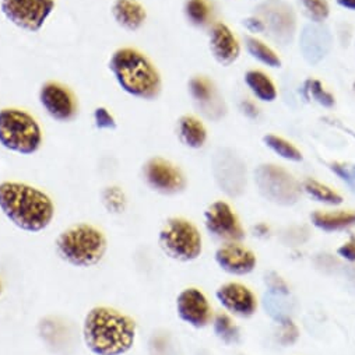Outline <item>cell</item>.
Listing matches in <instances>:
<instances>
[{
    "mask_svg": "<svg viewBox=\"0 0 355 355\" xmlns=\"http://www.w3.org/2000/svg\"><path fill=\"white\" fill-rule=\"evenodd\" d=\"M81 334L93 355H125L136 343L137 323L115 308L94 306L84 316Z\"/></svg>",
    "mask_w": 355,
    "mask_h": 355,
    "instance_id": "cell-1",
    "label": "cell"
},
{
    "mask_svg": "<svg viewBox=\"0 0 355 355\" xmlns=\"http://www.w3.org/2000/svg\"><path fill=\"white\" fill-rule=\"evenodd\" d=\"M0 211L19 230L38 234L52 224L55 205L35 187L6 181L0 184Z\"/></svg>",
    "mask_w": 355,
    "mask_h": 355,
    "instance_id": "cell-2",
    "label": "cell"
},
{
    "mask_svg": "<svg viewBox=\"0 0 355 355\" xmlns=\"http://www.w3.org/2000/svg\"><path fill=\"white\" fill-rule=\"evenodd\" d=\"M118 85L128 96L153 101L161 93V77L147 56L133 48L116 49L108 63Z\"/></svg>",
    "mask_w": 355,
    "mask_h": 355,
    "instance_id": "cell-3",
    "label": "cell"
},
{
    "mask_svg": "<svg viewBox=\"0 0 355 355\" xmlns=\"http://www.w3.org/2000/svg\"><path fill=\"white\" fill-rule=\"evenodd\" d=\"M58 256L77 269H90L107 254L108 239L105 234L88 223H78L63 230L56 241Z\"/></svg>",
    "mask_w": 355,
    "mask_h": 355,
    "instance_id": "cell-4",
    "label": "cell"
},
{
    "mask_svg": "<svg viewBox=\"0 0 355 355\" xmlns=\"http://www.w3.org/2000/svg\"><path fill=\"white\" fill-rule=\"evenodd\" d=\"M44 141L42 129L28 112L17 108L0 110V146L20 155H33Z\"/></svg>",
    "mask_w": 355,
    "mask_h": 355,
    "instance_id": "cell-5",
    "label": "cell"
},
{
    "mask_svg": "<svg viewBox=\"0 0 355 355\" xmlns=\"http://www.w3.org/2000/svg\"><path fill=\"white\" fill-rule=\"evenodd\" d=\"M161 250L176 261H193L203 250V239L198 227L185 218H169L158 234Z\"/></svg>",
    "mask_w": 355,
    "mask_h": 355,
    "instance_id": "cell-6",
    "label": "cell"
},
{
    "mask_svg": "<svg viewBox=\"0 0 355 355\" xmlns=\"http://www.w3.org/2000/svg\"><path fill=\"white\" fill-rule=\"evenodd\" d=\"M254 182L264 199L279 206H293L301 198V187L295 178L275 164L259 165L254 171Z\"/></svg>",
    "mask_w": 355,
    "mask_h": 355,
    "instance_id": "cell-7",
    "label": "cell"
},
{
    "mask_svg": "<svg viewBox=\"0 0 355 355\" xmlns=\"http://www.w3.org/2000/svg\"><path fill=\"white\" fill-rule=\"evenodd\" d=\"M55 0H0V13L20 30L38 33L55 10Z\"/></svg>",
    "mask_w": 355,
    "mask_h": 355,
    "instance_id": "cell-8",
    "label": "cell"
},
{
    "mask_svg": "<svg viewBox=\"0 0 355 355\" xmlns=\"http://www.w3.org/2000/svg\"><path fill=\"white\" fill-rule=\"evenodd\" d=\"M264 31L279 45H290L297 33V17L293 8L283 0H266L254 9Z\"/></svg>",
    "mask_w": 355,
    "mask_h": 355,
    "instance_id": "cell-9",
    "label": "cell"
},
{
    "mask_svg": "<svg viewBox=\"0 0 355 355\" xmlns=\"http://www.w3.org/2000/svg\"><path fill=\"white\" fill-rule=\"evenodd\" d=\"M213 173L220 189L230 198H238L246 188V168L235 151L220 148L213 158Z\"/></svg>",
    "mask_w": 355,
    "mask_h": 355,
    "instance_id": "cell-10",
    "label": "cell"
},
{
    "mask_svg": "<svg viewBox=\"0 0 355 355\" xmlns=\"http://www.w3.org/2000/svg\"><path fill=\"white\" fill-rule=\"evenodd\" d=\"M143 176L148 188L161 195L181 193L187 187L185 176L180 168L161 157H154L144 164Z\"/></svg>",
    "mask_w": 355,
    "mask_h": 355,
    "instance_id": "cell-11",
    "label": "cell"
},
{
    "mask_svg": "<svg viewBox=\"0 0 355 355\" xmlns=\"http://www.w3.org/2000/svg\"><path fill=\"white\" fill-rule=\"evenodd\" d=\"M40 104L48 116L60 123H69L77 116V101L67 87L56 81L45 83L40 90Z\"/></svg>",
    "mask_w": 355,
    "mask_h": 355,
    "instance_id": "cell-12",
    "label": "cell"
},
{
    "mask_svg": "<svg viewBox=\"0 0 355 355\" xmlns=\"http://www.w3.org/2000/svg\"><path fill=\"white\" fill-rule=\"evenodd\" d=\"M205 224L209 234L220 239L235 242L245 236L238 217L225 202H214L205 211Z\"/></svg>",
    "mask_w": 355,
    "mask_h": 355,
    "instance_id": "cell-13",
    "label": "cell"
},
{
    "mask_svg": "<svg viewBox=\"0 0 355 355\" xmlns=\"http://www.w3.org/2000/svg\"><path fill=\"white\" fill-rule=\"evenodd\" d=\"M176 313L195 329L206 327L211 320V306L199 288H185L176 298Z\"/></svg>",
    "mask_w": 355,
    "mask_h": 355,
    "instance_id": "cell-14",
    "label": "cell"
},
{
    "mask_svg": "<svg viewBox=\"0 0 355 355\" xmlns=\"http://www.w3.org/2000/svg\"><path fill=\"white\" fill-rule=\"evenodd\" d=\"M333 45V37L322 23H309L302 28L300 37V48L304 59L311 64H318L330 52Z\"/></svg>",
    "mask_w": 355,
    "mask_h": 355,
    "instance_id": "cell-15",
    "label": "cell"
},
{
    "mask_svg": "<svg viewBox=\"0 0 355 355\" xmlns=\"http://www.w3.org/2000/svg\"><path fill=\"white\" fill-rule=\"evenodd\" d=\"M214 259L220 268L235 276H245L256 268V256L242 245L227 243L217 249Z\"/></svg>",
    "mask_w": 355,
    "mask_h": 355,
    "instance_id": "cell-16",
    "label": "cell"
},
{
    "mask_svg": "<svg viewBox=\"0 0 355 355\" xmlns=\"http://www.w3.org/2000/svg\"><path fill=\"white\" fill-rule=\"evenodd\" d=\"M216 297L227 311L241 318L252 316L257 308L256 297L253 293L248 287L238 283H228L221 286L217 290Z\"/></svg>",
    "mask_w": 355,
    "mask_h": 355,
    "instance_id": "cell-17",
    "label": "cell"
},
{
    "mask_svg": "<svg viewBox=\"0 0 355 355\" xmlns=\"http://www.w3.org/2000/svg\"><path fill=\"white\" fill-rule=\"evenodd\" d=\"M191 93L200 111L213 121H220L225 115V104L213 83L207 78L196 77L189 83Z\"/></svg>",
    "mask_w": 355,
    "mask_h": 355,
    "instance_id": "cell-18",
    "label": "cell"
},
{
    "mask_svg": "<svg viewBox=\"0 0 355 355\" xmlns=\"http://www.w3.org/2000/svg\"><path fill=\"white\" fill-rule=\"evenodd\" d=\"M209 44L211 55L223 66L232 64L239 56V44L225 24L218 23L211 27Z\"/></svg>",
    "mask_w": 355,
    "mask_h": 355,
    "instance_id": "cell-19",
    "label": "cell"
},
{
    "mask_svg": "<svg viewBox=\"0 0 355 355\" xmlns=\"http://www.w3.org/2000/svg\"><path fill=\"white\" fill-rule=\"evenodd\" d=\"M111 15L115 23L129 33L140 30L147 19L146 9L137 0H115L111 8Z\"/></svg>",
    "mask_w": 355,
    "mask_h": 355,
    "instance_id": "cell-20",
    "label": "cell"
},
{
    "mask_svg": "<svg viewBox=\"0 0 355 355\" xmlns=\"http://www.w3.org/2000/svg\"><path fill=\"white\" fill-rule=\"evenodd\" d=\"M178 133H180L181 141L193 150L202 148L207 140V130L203 123L195 116L185 115L178 122Z\"/></svg>",
    "mask_w": 355,
    "mask_h": 355,
    "instance_id": "cell-21",
    "label": "cell"
},
{
    "mask_svg": "<svg viewBox=\"0 0 355 355\" xmlns=\"http://www.w3.org/2000/svg\"><path fill=\"white\" fill-rule=\"evenodd\" d=\"M311 220L315 227L323 231H338L355 225V211H315L311 216Z\"/></svg>",
    "mask_w": 355,
    "mask_h": 355,
    "instance_id": "cell-22",
    "label": "cell"
},
{
    "mask_svg": "<svg viewBox=\"0 0 355 355\" xmlns=\"http://www.w3.org/2000/svg\"><path fill=\"white\" fill-rule=\"evenodd\" d=\"M245 81L248 87L250 88V92L264 103H272L277 97L276 87L272 83V80L266 76L261 71L257 70H250L245 76Z\"/></svg>",
    "mask_w": 355,
    "mask_h": 355,
    "instance_id": "cell-23",
    "label": "cell"
},
{
    "mask_svg": "<svg viewBox=\"0 0 355 355\" xmlns=\"http://www.w3.org/2000/svg\"><path fill=\"white\" fill-rule=\"evenodd\" d=\"M184 10L187 20L195 27H206L213 16V8L209 0H187Z\"/></svg>",
    "mask_w": 355,
    "mask_h": 355,
    "instance_id": "cell-24",
    "label": "cell"
},
{
    "mask_svg": "<svg viewBox=\"0 0 355 355\" xmlns=\"http://www.w3.org/2000/svg\"><path fill=\"white\" fill-rule=\"evenodd\" d=\"M245 44H246L248 52L254 59L261 62L263 64L269 66V67H280L282 66V60L275 53V51L270 49L268 45H264L261 41H259L256 38H252V37H246Z\"/></svg>",
    "mask_w": 355,
    "mask_h": 355,
    "instance_id": "cell-25",
    "label": "cell"
},
{
    "mask_svg": "<svg viewBox=\"0 0 355 355\" xmlns=\"http://www.w3.org/2000/svg\"><path fill=\"white\" fill-rule=\"evenodd\" d=\"M304 191L313 198L316 202L324 203V205H330V206H338L343 203V198L334 192L333 189H330L329 187L315 181V180H306L304 182Z\"/></svg>",
    "mask_w": 355,
    "mask_h": 355,
    "instance_id": "cell-26",
    "label": "cell"
},
{
    "mask_svg": "<svg viewBox=\"0 0 355 355\" xmlns=\"http://www.w3.org/2000/svg\"><path fill=\"white\" fill-rule=\"evenodd\" d=\"M263 141L266 143V146H268L270 150H273L282 158L295 161V162L302 161L301 151L295 146H293L290 141H287V140H284L279 136L268 135V136L263 137Z\"/></svg>",
    "mask_w": 355,
    "mask_h": 355,
    "instance_id": "cell-27",
    "label": "cell"
},
{
    "mask_svg": "<svg viewBox=\"0 0 355 355\" xmlns=\"http://www.w3.org/2000/svg\"><path fill=\"white\" fill-rule=\"evenodd\" d=\"M216 336L225 344H235L239 341V329L234 324L232 319L225 313H218L213 323Z\"/></svg>",
    "mask_w": 355,
    "mask_h": 355,
    "instance_id": "cell-28",
    "label": "cell"
},
{
    "mask_svg": "<svg viewBox=\"0 0 355 355\" xmlns=\"http://www.w3.org/2000/svg\"><path fill=\"white\" fill-rule=\"evenodd\" d=\"M304 9L313 23H323L330 13L326 0H302Z\"/></svg>",
    "mask_w": 355,
    "mask_h": 355,
    "instance_id": "cell-29",
    "label": "cell"
},
{
    "mask_svg": "<svg viewBox=\"0 0 355 355\" xmlns=\"http://www.w3.org/2000/svg\"><path fill=\"white\" fill-rule=\"evenodd\" d=\"M306 90L311 94V97L318 104H320L322 107L331 108L334 105V97L324 90L320 81H318V80H308L306 81Z\"/></svg>",
    "mask_w": 355,
    "mask_h": 355,
    "instance_id": "cell-30",
    "label": "cell"
},
{
    "mask_svg": "<svg viewBox=\"0 0 355 355\" xmlns=\"http://www.w3.org/2000/svg\"><path fill=\"white\" fill-rule=\"evenodd\" d=\"M330 169L340 178L343 182L348 185L351 192L355 195V165L334 162L330 165Z\"/></svg>",
    "mask_w": 355,
    "mask_h": 355,
    "instance_id": "cell-31",
    "label": "cell"
},
{
    "mask_svg": "<svg viewBox=\"0 0 355 355\" xmlns=\"http://www.w3.org/2000/svg\"><path fill=\"white\" fill-rule=\"evenodd\" d=\"M280 324H282L280 341H282L284 345L293 344V343L298 338V329H297V326L291 322V319H290L288 316L280 319Z\"/></svg>",
    "mask_w": 355,
    "mask_h": 355,
    "instance_id": "cell-32",
    "label": "cell"
},
{
    "mask_svg": "<svg viewBox=\"0 0 355 355\" xmlns=\"http://www.w3.org/2000/svg\"><path fill=\"white\" fill-rule=\"evenodd\" d=\"M266 283H268V286L270 287V290L275 293V294H283V295H287L288 294V287L287 284L283 282V279H280L277 275H269L268 280H266Z\"/></svg>",
    "mask_w": 355,
    "mask_h": 355,
    "instance_id": "cell-33",
    "label": "cell"
},
{
    "mask_svg": "<svg viewBox=\"0 0 355 355\" xmlns=\"http://www.w3.org/2000/svg\"><path fill=\"white\" fill-rule=\"evenodd\" d=\"M337 254L348 261H355V236H351L348 242L337 249Z\"/></svg>",
    "mask_w": 355,
    "mask_h": 355,
    "instance_id": "cell-34",
    "label": "cell"
},
{
    "mask_svg": "<svg viewBox=\"0 0 355 355\" xmlns=\"http://www.w3.org/2000/svg\"><path fill=\"white\" fill-rule=\"evenodd\" d=\"M245 27L253 33H264V26L257 17H250L243 21Z\"/></svg>",
    "mask_w": 355,
    "mask_h": 355,
    "instance_id": "cell-35",
    "label": "cell"
},
{
    "mask_svg": "<svg viewBox=\"0 0 355 355\" xmlns=\"http://www.w3.org/2000/svg\"><path fill=\"white\" fill-rule=\"evenodd\" d=\"M241 110H242V112H243L248 118H250V119H254V118H257V115H259V111H257L256 105H254L253 103H250V101H242V103H241Z\"/></svg>",
    "mask_w": 355,
    "mask_h": 355,
    "instance_id": "cell-36",
    "label": "cell"
},
{
    "mask_svg": "<svg viewBox=\"0 0 355 355\" xmlns=\"http://www.w3.org/2000/svg\"><path fill=\"white\" fill-rule=\"evenodd\" d=\"M336 2H337L341 8L355 12V0H336Z\"/></svg>",
    "mask_w": 355,
    "mask_h": 355,
    "instance_id": "cell-37",
    "label": "cell"
},
{
    "mask_svg": "<svg viewBox=\"0 0 355 355\" xmlns=\"http://www.w3.org/2000/svg\"><path fill=\"white\" fill-rule=\"evenodd\" d=\"M3 293V284H2V280H0V295H2Z\"/></svg>",
    "mask_w": 355,
    "mask_h": 355,
    "instance_id": "cell-38",
    "label": "cell"
}]
</instances>
